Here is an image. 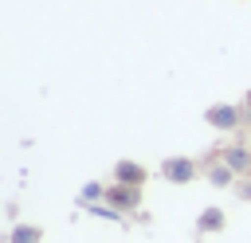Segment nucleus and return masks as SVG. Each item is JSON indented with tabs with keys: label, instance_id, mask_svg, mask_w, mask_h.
Instances as JSON below:
<instances>
[{
	"label": "nucleus",
	"instance_id": "nucleus-2",
	"mask_svg": "<svg viewBox=\"0 0 251 243\" xmlns=\"http://www.w3.org/2000/svg\"><path fill=\"white\" fill-rule=\"evenodd\" d=\"M157 176L169 180V184H192V180L200 176V165H196L192 157H165L161 169H157Z\"/></svg>",
	"mask_w": 251,
	"mask_h": 243
},
{
	"label": "nucleus",
	"instance_id": "nucleus-4",
	"mask_svg": "<svg viewBox=\"0 0 251 243\" xmlns=\"http://www.w3.org/2000/svg\"><path fill=\"white\" fill-rule=\"evenodd\" d=\"M220 161L235 172V176H251V141H231L220 149Z\"/></svg>",
	"mask_w": 251,
	"mask_h": 243
},
{
	"label": "nucleus",
	"instance_id": "nucleus-3",
	"mask_svg": "<svg viewBox=\"0 0 251 243\" xmlns=\"http://www.w3.org/2000/svg\"><path fill=\"white\" fill-rule=\"evenodd\" d=\"M106 204L118 212V216H126V212H137L141 208V188H133V184H110L106 188Z\"/></svg>",
	"mask_w": 251,
	"mask_h": 243
},
{
	"label": "nucleus",
	"instance_id": "nucleus-9",
	"mask_svg": "<svg viewBox=\"0 0 251 243\" xmlns=\"http://www.w3.org/2000/svg\"><path fill=\"white\" fill-rule=\"evenodd\" d=\"M98 200H106V188H102L98 180H90V184H82V192H78V204H82V208H94Z\"/></svg>",
	"mask_w": 251,
	"mask_h": 243
},
{
	"label": "nucleus",
	"instance_id": "nucleus-8",
	"mask_svg": "<svg viewBox=\"0 0 251 243\" xmlns=\"http://www.w3.org/2000/svg\"><path fill=\"white\" fill-rule=\"evenodd\" d=\"M8 243H43V227H35V223H16V227L8 231Z\"/></svg>",
	"mask_w": 251,
	"mask_h": 243
},
{
	"label": "nucleus",
	"instance_id": "nucleus-10",
	"mask_svg": "<svg viewBox=\"0 0 251 243\" xmlns=\"http://www.w3.org/2000/svg\"><path fill=\"white\" fill-rule=\"evenodd\" d=\"M231 192H235V200H251V176H239L231 184Z\"/></svg>",
	"mask_w": 251,
	"mask_h": 243
},
{
	"label": "nucleus",
	"instance_id": "nucleus-1",
	"mask_svg": "<svg viewBox=\"0 0 251 243\" xmlns=\"http://www.w3.org/2000/svg\"><path fill=\"white\" fill-rule=\"evenodd\" d=\"M204 122H208L212 129H220V133H231V129H239L247 118H243V106L216 102V106H208V110H204Z\"/></svg>",
	"mask_w": 251,
	"mask_h": 243
},
{
	"label": "nucleus",
	"instance_id": "nucleus-5",
	"mask_svg": "<svg viewBox=\"0 0 251 243\" xmlns=\"http://www.w3.org/2000/svg\"><path fill=\"white\" fill-rule=\"evenodd\" d=\"M114 180H118V184H133V188H145L149 169L137 165V161H118V165H114Z\"/></svg>",
	"mask_w": 251,
	"mask_h": 243
},
{
	"label": "nucleus",
	"instance_id": "nucleus-11",
	"mask_svg": "<svg viewBox=\"0 0 251 243\" xmlns=\"http://www.w3.org/2000/svg\"><path fill=\"white\" fill-rule=\"evenodd\" d=\"M243 118L251 122V90H247V98H243Z\"/></svg>",
	"mask_w": 251,
	"mask_h": 243
},
{
	"label": "nucleus",
	"instance_id": "nucleus-6",
	"mask_svg": "<svg viewBox=\"0 0 251 243\" xmlns=\"http://www.w3.org/2000/svg\"><path fill=\"white\" fill-rule=\"evenodd\" d=\"M227 227V216H224V208H216V204H208L200 216H196V231L200 235H220Z\"/></svg>",
	"mask_w": 251,
	"mask_h": 243
},
{
	"label": "nucleus",
	"instance_id": "nucleus-7",
	"mask_svg": "<svg viewBox=\"0 0 251 243\" xmlns=\"http://www.w3.org/2000/svg\"><path fill=\"white\" fill-rule=\"evenodd\" d=\"M204 176H208V184H212V188H231V184L239 180V176H235V172H231V169H227L224 161H216V165H212V169H208Z\"/></svg>",
	"mask_w": 251,
	"mask_h": 243
}]
</instances>
